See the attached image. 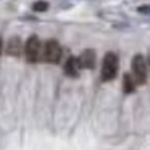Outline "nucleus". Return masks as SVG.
<instances>
[{
    "mask_svg": "<svg viewBox=\"0 0 150 150\" xmlns=\"http://www.w3.org/2000/svg\"><path fill=\"white\" fill-rule=\"evenodd\" d=\"M116 74H118V57L115 52H108L103 57L100 78H102V81L108 82V81H113L116 78Z\"/></svg>",
    "mask_w": 150,
    "mask_h": 150,
    "instance_id": "f257e3e1",
    "label": "nucleus"
},
{
    "mask_svg": "<svg viewBox=\"0 0 150 150\" xmlns=\"http://www.w3.org/2000/svg\"><path fill=\"white\" fill-rule=\"evenodd\" d=\"M131 68H132V76L136 79V82L139 86L145 84L147 81V65H145V58L140 53L134 55L132 62H131Z\"/></svg>",
    "mask_w": 150,
    "mask_h": 150,
    "instance_id": "f03ea898",
    "label": "nucleus"
},
{
    "mask_svg": "<svg viewBox=\"0 0 150 150\" xmlns=\"http://www.w3.org/2000/svg\"><path fill=\"white\" fill-rule=\"evenodd\" d=\"M62 60V47L55 39H49L44 45V62L57 65Z\"/></svg>",
    "mask_w": 150,
    "mask_h": 150,
    "instance_id": "7ed1b4c3",
    "label": "nucleus"
},
{
    "mask_svg": "<svg viewBox=\"0 0 150 150\" xmlns=\"http://www.w3.org/2000/svg\"><path fill=\"white\" fill-rule=\"evenodd\" d=\"M39 52H40V40L37 36H31L26 40L24 45V58L28 63H37L39 62Z\"/></svg>",
    "mask_w": 150,
    "mask_h": 150,
    "instance_id": "20e7f679",
    "label": "nucleus"
},
{
    "mask_svg": "<svg viewBox=\"0 0 150 150\" xmlns=\"http://www.w3.org/2000/svg\"><path fill=\"white\" fill-rule=\"evenodd\" d=\"M79 68H81L79 58H76V57H68L65 66H63V71H65V74L69 76V78H78L79 76Z\"/></svg>",
    "mask_w": 150,
    "mask_h": 150,
    "instance_id": "39448f33",
    "label": "nucleus"
},
{
    "mask_svg": "<svg viewBox=\"0 0 150 150\" xmlns=\"http://www.w3.org/2000/svg\"><path fill=\"white\" fill-rule=\"evenodd\" d=\"M79 63L84 69H94L95 68V52L92 49H86L79 55Z\"/></svg>",
    "mask_w": 150,
    "mask_h": 150,
    "instance_id": "423d86ee",
    "label": "nucleus"
},
{
    "mask_svg": "<svg viewBox=\"0 0 150 150\" xmlns=\"http://www.w3.org/2000/svg\"><path fill=\"white\" fill-rule=\"evenodd\" d=\"M21 50H23L21 39L15 36V37H11V39L8 40L5 52H7V55H10V57H20V55H21Z\"/></svg>",
    "mask_w": 150,
    "mask_h": 150,
    "instance_id": "0eeeda50",
    "label": "nucleus"
},
{
    "mask_svg": "<svg viewBox=\"0 0 150 150\" xmlns=\"http://www.w3.org/2000/svg\"><path fill=\"white\" fill-rule=\"evenodd\" d=\"M136 79H134V76H131L129 73H124L123 74V91L126 92V94H132L134 91H136Z\"/></svg>",
    "mask_w": 150,
    "mask_h": 150,
    "instance_id": "6e6552de",
    "label": "nucleus"
},
{
    "mask_svg": "<svg viewBox=\"0 0 150 150\" xmlns=\"http://www.w3.org/2000/svg\"><path fill=\"white\" fill-rule=\"evenodd\" d=\"M33 10L34 11H39V13L47 11V10H49V4H47L45 0H37V2H34V4H33Z\"/></svg>",
    "mask_w": 150,
    "mask_h": 150,
    "instance_id": "1a4fd4ad",
    "label": "nucleus"
},
{
    "mask_svg": "<svg viewBox=\"0 0 150 150\" xmlns=\"http://www.w3.org/2000/svg\"><path fill=\"white\" fill-rule=\"evenodd\" d=\"M137 11L142 15H150V5H144V7H139L137 8Z\"/></svg>",
    "mask_w": 150,
    "mask_h": 150,
    "instance_id": "9d476101",
    "label": "nucleus"
},
{
    "mask_svg": "<svg viewBox=\"0 0 150 150\" xmlns=\"http://www.w3.org/2000/svg\"><path fill=\"white\" fill-rule=\"evenodd\" d=\"M2 47H4V44H2V37H0V53H2Z\"/></svg>",
    "mask_w": 150,
    "mask_h": 150,
    "instance_id": "9b49d317",
    "label": "nucleus"
}]
</instances>
